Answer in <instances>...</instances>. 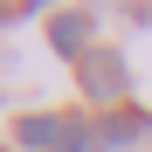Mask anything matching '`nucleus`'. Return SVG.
<instances>
[{
	"mask_svg": "<svg viewBox=\"0 0 152 152\" xmlns=\"http://www.w3.org/2000/svg\"><path fill=\"white\" fill-rule=\"evenodd\" d=\"M76 76H83V97L104 111H124V97H132V69H124L118 48H90L83 62H76Z\"/></svg>",
	"mask_w": 152,
	"mask_h": 152,
	"instance_id": "f257e3e1",
	"label": "nucleus"
},
{
	"mask_svg": "<svg viewBox=\"0 0 152 152\" xmlns=\"http://www.w3.org/2000/svg\"><path fill=\"white\" fill-rule=\"evenodd\" d=\"M90 35H97V14H83V7H56L48 14V48H56V56L83 62L90 56Z\"/></svg>",
	"mask_w": 152,
	"mask_h": 152,
	"instance_id": "f03ea898",
	"label": "nucleus"
},
{
	"mask_svg": "<svg viewBox=\"0 0 152 152\" xmlns=\"http://www.w3.org/2000/svg\"><path fill=\"white\" fill-rule=\"evenodd\" d=\"M14 145L21 152H69V118H56V111H28L14 124Z\"/></svg>",
	"mask_w": 152,
	"mask_h": 152,
	"instance_id": "7ed1b4c3",
	"label": "nucleus"
},
{
	"mask_svg": "<svg viewBox=\"0 0 152 152\" xmlns=\"http://www.w3.org/2000/svg\"><path fill=\"white\" fill-rule=\"evenodd\" d=\"M138 138H152V111H104V124H97V145H111V152H124V145H138Z\"/></svg>",
	"mask_w": 152,
	"mask_h": 152,
	"instance_id": "20e7f679",
	"label": "nucleus"
},
{
	"mask_svg": "<svg viewBox=\"0 0 152 152\" xmlns=\"http://www.w3.org/2000/svg\"><path fill=\"white\" fill-rule=\"evenodd\" d=\"M21 14H28V7H0V28H7V21H21Z\"/></svg>",
	"mask_w": 152,
	"mask_h": 152,
	"instance_id": "39448f33",
	"label": "nucleus"
}]
</instances>
